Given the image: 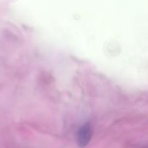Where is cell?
<instances>
[{
	"mask_svg": "<svg viewBox=\"0 0 148 148\" xmlns=\"http://www.w3.org/2000/svg\"><path fill=\"white\" fill-rule=\"evenodd\" d=\"M92 137V130L88 124L82 126L77 134V143L79 147L84 148L89 144Z\"/></svg>",
	"mask_w": 148,
	"mask_h": 148,
	"instance_id": "1",
	"label": "cell"
}]
</instances>
